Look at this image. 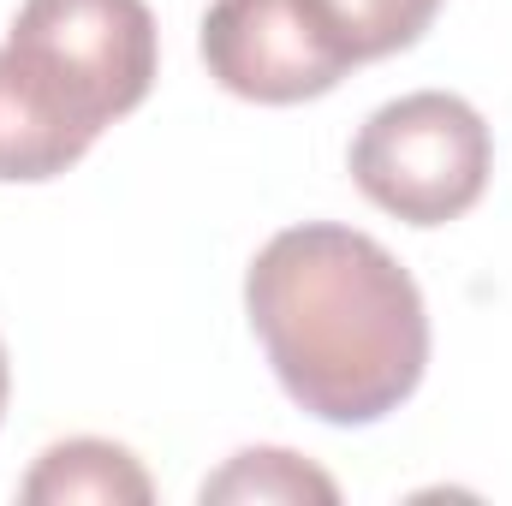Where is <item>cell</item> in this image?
<instances>
[{
    "instance_id": "1",
    "label": "cell",
    "mask_w": 512,
    "mask_h": 506,
    "mask_svg": "<svg viewBox=\"0 0 512 506\" xmlns=\"http://www.w3.org/2000/svg\"><path fill=\"white\" fill-rule=\"evenodd\" d=\"M245 310L298 411L358 429L399 411L429 370V310L382 239L334 221L274 233L245 274Z\"/></svg>"
},
{
    "instance_id": "2",
    "label": "cell",
    "mask_w": 512,
    "mask_h": 506,
    "mask_svg": "<svg viewBox=\"0 0 512 506\" xmlns=\"http://www.w3.org/2000/svg\"><path fill=\"white\" fill-rule=\"evenodd\" d=\"M495 143L465 96L417 90L376 108L352 137L358 191L405 227H447L489 191Z\"/></svg>"
},
{
    "instance_id": "3",
    "label": "cell",
    "mask_w": 512,
    "mask_h": 506,
    "mask_svg": "<svg viewBox=\"0 0 512 506\" xmlns=\"http://www.w3.org/2000/svg\"><path fill=\"white\" fill-rule=\"evenodd\" d=\"M6 48L96 137L143 108L161 54L143 0H24Z\"/></svg>"
},
{
    "instance_id": "4",
    "label": "cell",
    "mask_w": 512,
    "mask_h": 506,
    "mask_svg": "<svg viewBox=\"0 0 512 506\" xmlns=\"http://www.w3.org/2000/svg\"><path fill=\"white\" fill-rule=\"evenodd\" d=\"M203 66L227 96L262 108L328 96L352 72L304 0H215L203 18Z\"/></svg>"
},
{
    "instance_id": "5",
    "label": "cell",
    "mask_w": 512,
    "mask_h": 506,
    "mask_svg": "<svg viewBox=\"0 0 512 506\" xmlns=\"http://www.w3.org/2000/svg\"><path fill=\"white\" fill-rule=\"evenodd\" d=\"M96 131H84L0 42V179L6 185H42L60 179L90 155Z\"/></svg>"
},
{
    "instance_id": "6",
    "label": "cell",
    "mask_w": 512,
    "mask_h": 506,
    "mask_svg": "<svg viewBox=\"0 0 512 506\" xmlns=\"http://www.w3.org/2000/svg\"><path fill=\"white\" fill-rule=\"evenodd\" d=\"M18 495L30 506H66V501L149 506L155 501V483H149V471L131 459L126 447L96 441V435H78V441L48 447V453L36 459V471L18 483Z\"/></svg>"
},
{
    "instance_id": "7",
    "label": "cell",
    "mask_w": 512,
    "mask_h": 506,
    "mask_svg": "<svg viewBox=\"0 0 512 506\" xmlns=\"http://www.w3.org/2000/svg\"><path fill=\"white\" fill-rule=\"evenodd\" d=\"M304 12L352 66H364L411 48L435 24L441 0H304Z\"/></svg>"
},
{
    "instance_id": "8",
    "label": "cell",
    "mask_w": 512,
    "mask_h": 506,
    "mask_svg": "<svg viewBox=\"0 0 512 506\" xmlns=\"http://www.w3.org/2000/svg\"><path fill=\"white\" fill-rule=\"evenodd\" d=\"M203 501H256V506H298V501H316V506H334L340 489L328 471L304 465L298 453L286 447H245L227 459V471H215L203 483Z\"/></svg>"
},
{
    "instance_id": "9",
    "label": "cell",
    "mask_w": 512,
    "mask_h": 506,
    "mask_svg": "<svg viewBox=\"0 0 512 506\" xmlns=\"http://www.w3.org/2000/svg\"><path fill=\"white\" fill-rule=\"evenodd\" d=\"M6 393H12V370H6V346H0V417H6Z\"/></svg>"
}]
</instances>
